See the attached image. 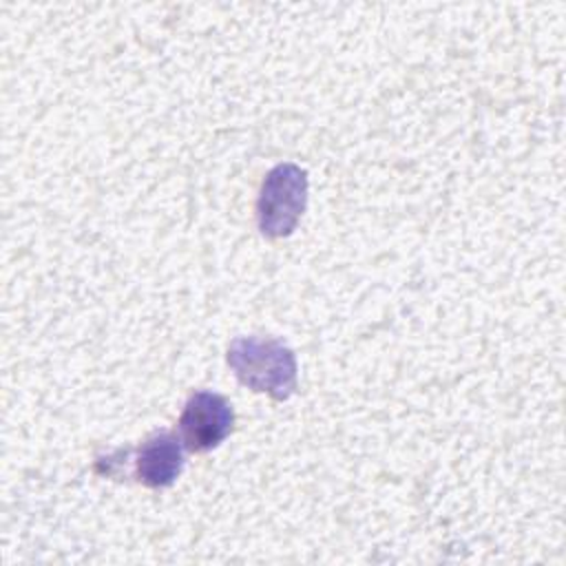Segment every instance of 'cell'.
<instances>
[{
	"mask_svg": "<svg viewBox=\"0 0 566 566\" xmlns=\"http://www.w3.org/2000/svg\"><path fill=\"white\" fill-rule=\"evenodd\" d=\"M228 365L243 387L274 400H287L296 389V356L276 338H234L228 345Z\"/></svg>",
	"mask_w": 566,
	"mask_h": 566,
	"instance_id": "obj_1",
	"label": "cell"
},
{
	"mask_svg": "<svg viewBox=\"0 0 566 566\" xmlns=\"http://www.w3.org/2000/svg\"><path fill=\"white\" fill-rule=\"evenodd\" d=\"M307 172L292 164H276L261 184L256 199V223L261 234L281 239L292 234L307 206Z\"/></svg>",
	"mask_w": 566,
	"mask_h": 566,
	"instance_id": "obj_2",
	"label": "cell"
},
{
	"mask_svg": "<svg viewBox=\"0 0 566 566\" xmlns=\"http://www.w3.org/2000/svg\"><path fill=\"white\" fill-rule=\"evenodd\" d=\"M234 427L232 405L214 391H195L179 416V440L192 453H203L219 447Z\"/></svg>",
	"mask_w": 566,
	"mask_h": 566,
	"instance_id": "obj_3",
	"label": "cell"
},
{
	"mask_svg": "<svg viewBox=\"0 0 566 566\" xmlns=\"http://www.w3.org/2000/svg\"><path fill=\"white\" fill-rule=\"evenodd\" d=\"M184 469V442L170 431L148 436L133 451V478L148 489L170 486Z\"/></svg>",
	"mask_w": 566,
	"mask_h": 566,
	"instance_id": "obj_4",
	"label": "cell"
}]
</instances>
